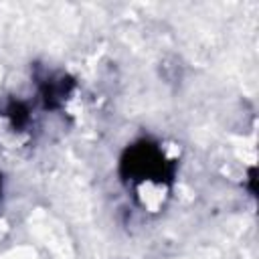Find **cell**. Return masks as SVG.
<instances>
[{"mask_svg": "<svg viewBox=\"0 0 259 259\" xmlns=\"http://www.w3.org/2000/svg\"><path fill=\"white\" fill-rule=\"evenodd\" d=\"M119 172L134 186V196L142 208L158 210L164 206L174 178V160L166 156L160 144L152 140L132 144L121 156Z\"/></svg>", "mask_w": 259, "mask_h": 259, "instance_id": "1", "label": "cell"}, {"mask_svg": "<svg viewBox=\"0 0 259 259\" xmlns=\"http://www.w3.org/2000/svg\"><path fill=\"white\" fill-rule=\"evenodd\" d=\"M30 109L22 101H12L0 113V140L6 146L18 148L28 140Z\"/></svg>", "mask_w": 259, "mask_h": 259, "instance_id": "2", "label": "cell"}, {"mask_svg": "<svg viewBox=\"0 0 259 259\" xmlns=\"http://www.w3.org/2000/svg\"><path fill=\"white\" fill-rule=\"evenodd\" d=\"M38 89L40 99L45 101L47 109H59L63 107L65 99L73 91V81L65 73H47L38 77Z\"/></svg>", "mask_w": 259, "mask_h": 259, "instance_id": "3", "label": "cell"}]
</instances>
